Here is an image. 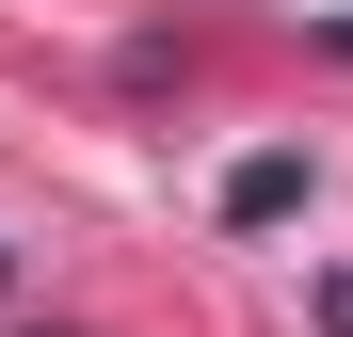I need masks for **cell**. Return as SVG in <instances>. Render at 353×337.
Listing matches in <instances>:
<instances>
[{
	"label": "cell",
	"mask_w": 353,
	"mask_h": 337,
	"mask_svg": "<svg viewBox=\"0 0 353 337\" xmlns=\"http://www.w3.org/2000/svg\"><path fill=\"white\" fill-rule=\"evenodd\" d=\"M321 337H353V273H321Z\"/></svg>",
	"instance_id": "2"
},
{
	"label": "cell",
	"mask_w": 353,
	"mask_h": 337,
	"mask_svg": "<svg viewBox=\"0 0 353 337\" xmlns=\"http://www.w3.org/2000/svg\"><path fill=\"white\" fill-rule=\"evenodd\" d=\"M273 209H305V161H241L225 177V225H273Z\"/></svg>",
	"instance_id": "1"
},
{
	"label": "cell",
	"mask_w": 353,
	"mask_h": 337,
	"mask_svg": "<svg viewBox=\"0 0 353 337\" xmlns=\"http://www.w3.org/2000/svg\"><path fill=\"white\" fill-rule=\"evenodd\" d=\"M0 273H17V257H0Z\"/></svg>",
	"instance_id": "3"
}]
</instances>
